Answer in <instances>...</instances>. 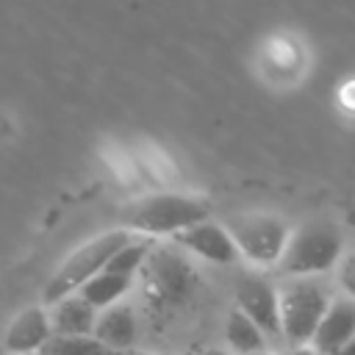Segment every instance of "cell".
I'll use <instances>...</instances> for the list:
<instances>
[{
    "label": "cell",
    "instance_id": "obj_1",
    "mask_svg": "<svg viewBox=\"0 0 355 355\" xmlns=\"http://www.w3.org/2000/svg\"><path fill=\"white\" fill-rule=\"evenodd\" d=\"M280 291V338L294 347H308L338 294L327 277H283Z\"/></svg>",
    "mask_w": 355,
    "mask_h": 355
},
{
    "label": "cell",
    "instance_id": "obj_2",
    "mask_svg": "<svg viewBox=\"0 0 355 355\" xmlns=\"http://www.w3.org/2000/svg\"><path fill=\"white\" fill-rule=\"evenodd\" d=\"M208 219V205L197 197L178 194V191H155L130 200L119 211V222L133 236L155 239V236H175L197 222Z\"/></svg>",
    "mask_w": 355,
    "mask_h": 355
},
{
    "label": "cell",
    "instance_id": "obj_3",
    "mask_svg": "<svg viewBox=\"0 0 355 355\" xmlns=\"http://www.w3.org/2000/svg\"><path fill=\"white\" fill-rule=\"evenodd\" d=\"M344 252L341 230L327 219H311L291 230L277 272L283 277H324L336 272Z\"/></svg>",
    "mask_w": 355,
    "mask_h": 355
},
{
    "label": "cell",
    "instance_id": "obj_4",
    "mask_svg": "<svg viewBox=\"0 0 355 355\" xmlns=\"http://www.w3.org/2000/svg\"><path fill=\"white\" fill-rule=\"evenodd\" d=\"M133 239L130 230L116 227V230H105L94 239H89L86 244H80L78 250H72L67 255V261L53 272V277L47 280V286L42 288V300L44 305H55L58 300L78 294L94 275H100L108 261Z\"/></svg>",
    "mask_w": 355,
    "mask_h": 355
},
{
    "label": "cell",
    "instance_id": "obj_5",
    "mask_svg": "<svg viewBox=\"0 0 355 355\" xmlns=\"http://www.w3.org/2000/svg\"><path fill=\"white\" fill-rule=\"evenodd\" d=\"M239 255L255 266H277L291 239V227L275 214H241L225 222Z\"/></svg>",
    "mask_w": 355,
    "mask_h": 355
},
{
    "label": "cell",
    "instance_id": "obj_6",
    "mask_svg": "<svg viewBox=\"0 0 355 355\" xmlns=\"http://www.w3.org/2000/svg\"><path fill=\"white\" fill-rule=\"evenodd\" d=\"M141 275H144V286L150 297L158 300L161 305H178L189 300V294L197 286V272L175 241L153 244L141 266Z\"/></svg>",
    "mask_w": 355,
    "mask_h": 355
},
{
    "label": "cell",
    "instance_id": "obj_7",
    "mask_svg": "<svg viewBox=\"0 0 355 355\" xmlns=\"http://www.w3.org/2000/svg\"><path fill=\"white\" fill-rule=\"evenodd\" d=\"M172 241L197 255L200 261H208V263H219V266H227V263H236L241 255H239V247L227 230V225L222 222H214V219H202L180 233L172 236Z\"/></svg>",
    "mask_w": 355,
    "mask_h": 355
},
{
    "label": "cell",
    "instance_id": "obj_8",
    "mask_svg": "<svg viewBox=\"0 0 355 355\" xmlns=\"http://www.w3.org/2000/svg\"><path fill=\"white\" fill-rule=\"evenodd\" d=\"M236 308L244 311L269 338H280V291L272 280L250 275L236 286Z\"/></svg>",
    "mask_w": 355,
    "mask_h": 355
},
{
    "label": "cell",
    "instance_id": "obj_9",
    "mask_svg": "<svg viewBox=\"0 0 355 355\" xmlns=\"http://www.w3.org/2000/svg\"><path fill=\"white\" fill-rule=\"evenodd\" d=\"M53 336H55V333H53L50 311L33 305V308L19 311V313L11 319V324H8L6 336H3V347H6L11 355H33V352H39Z\"/></svg>",
    "mask_w": 355,
    "mask_h": 355
},
{
    "label": "cell",
    "instance_id": "obj_10",
    "mask_svg": "<svg viewBox=\"0 0 355 355\" xmlns=\"http://www.w3.org/2000/svg\"><path fill=\"white\" fill-rule=\"evenodd\" d=\"M355 338V300L344 297V294H336L311 347L319 352V355H333L338 349H344L349 341Z\"/></svg>",
    "mask_w": 355,
    "mask_h": 355
},
{
    "label": "cell",
    "instance_id": "obj_11",
    "mask_svg": "<svg viewBox=\"0 0 355 355\" xmlns=\"http://www.w3.org/2000/svg\"><path fill=\"white\" fill-rule=\"evenodd\" d=\"M136 333H139V327H136L133 305L116 302V305H111V308H105V311L97 313V322H94V333L92 336L97 341H103L108 349L125 352V349L133 347Z\"/></svg>",
    "mask_w": 355,
    "mask_h": 355
},
{
    "label": "cell",
    "instance_id": "obj_12",
    "mask_svg": "<svg viewBox=\"0 0 355 355\" xmlns=\"http://www.w3.org/2000/svg\"><path fill=\"white\" fill-rule=\"evenodd\" d=\"M97 308L89 305L80 294H69L50 305V322L55 336H92L97 322Z\"/></svg>",
    "mask_w": 355,
    "mask_h": 355
},
{
    "label": "cell",
    "instance_id": "obj_13",
    "mask_svg": "<svg viewBox=\"0 0 355 355\" xmlns=\"http://www.w3.org/2000/svg\"><path fill=\"white\" fill-rule=\"evenodd\" d=\"M266 333L239 308H233L227 313V322H225V341L227 347L236 352V355H250V352H261L266 349Z\"/></svg>",
    "mask_w": 355,
    "mask_h": 355
},
{
    "label": "cell",
    "instance_id": "obj_14",
    "mask_svg": "<svg viewBox=\"0 0 355 355\" xmlns=\"http://www.w3.org/2000/svg\"><path fill=\"white\" fill-rule=\"evenodd\" d=\"M130 286H133V277H125V275H116V272L103 269V272L94 275L78 294H80L89 305H94L97 311H105V308L116 305V302L130 291Z\"/></svg>",
    "mask_w": 355,
    "mask_h": 355
},
{
    "label": "cell",
    "instance_id": "obj_15",
    "mask_svg": "<svg viewBox=\"0 0 355 355\" xmlns=\"http://www.w3.org/2000/svg\"><path fill=\"white\" fill-rule=\"evenodd\" d=\"M36 355H119L94 336H53Z\"/></svg>",
    "mask_w": 355,
    "mask_h": 355
},
{
    "label": "cell",
    "instance_id": "obj_16",
    "mask_svg": "<svg viewBox=\"0 0 355 355\" xmlns=\"http://www.w3.org/2000/svg\"><path fill=\"white\" fill-rule=\"evenodd\" d=\"M153 250V241L144 239V236H133L111 261H108V272H116V275H125V277H133L136 272H141L147 255Z\"/></svg>",
    "mask_w": 355,
    "mask_h": 355
},
{
    "label": "cell",
    "instance_id": "obj_17",
    "mask_svg": "<svg viewBox=\"0 0 355 355\" xmlns=\"http://www.w3.org/2000/svg\"><path fill=\"white\" fill-rule=\"evenodd\" d=\"M333 286L338 294L355 300V250H347L333 272Z\"/></svg>",
    "mask_w": 355,
    "mask_h": 355
},
{
    "label": "cell",
    "instance_id": "obj_18",
    "mask_svg": "<svg viewBox=\"0 0 355 355\" xmlns=\"http://www.w3.org/2000/svg\"><path fill=\"white\" fill-rule=\"evenodd\" d=\"M288 355H319V352H316V349H313V347L308 344V347H294V349H291Z\"/></svg>",
    "mask_w": 355,
    "mask_h": 355
},
{
    "label": "cell",
    "instance_id": "obj_19",
    "mask_svg": "<svg viewBox=\"0 0 355 355\" xmlns=\"http://www.w3.org/2000/svg\"><path fill=\"white\" fill-rule=\"evenodd\" d=\"M197 355H230V352H225V349H219V347H205V349H200Z\"/></svg>",
    "mask_w": 355,
    "mask_h": 355
},
{
    "label": "cell",
    "instance_id": "obj_20",
    "mask_svg": "<svg viewBox=\"0 0 355 355\" xmlns=\"http://www.w3.org/2000/svg\"><path fill=\"white\" fill-rule=\"evenodd\" d=\"M333 355H355V338H352V341H349L344 349H338V352H333Z\"/></svg>",
    "mask_w": 355,
    "mask_h": 355
},
{
    "label": "cell",
    "instance_id": "obj_21",
    "mask_svg": "<svg viewBox=\"0 0 355 355\" xmlns=\"http://www.w3.org/2000/svg\"><path fill=\"white\" fill-rule=\"evenodd\" d=\"M250 355H275V352H269V349H261V352H250Z\"/></svg>",
    "mask_w": 355,
    "mask_h": 355
}]
</instances>
